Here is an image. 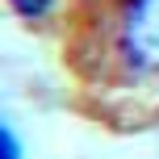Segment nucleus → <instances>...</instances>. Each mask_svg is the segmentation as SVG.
Wrapping results in <instances>:
<instances>
[{
  "label": "nucleus",
  "mask_w": 159,
  "mask_h": 159,
  "mask_svg": "<svg viewBox=\"0 0 159 159\" xmlns=\"http://www.w3.org/2000/svg\"><path fill=\"white\" fill-rule=\"evenodd\" d=\"M113 50L138 80H159V0H121L113 17Z\"/></svg>",
  "instance_id": "f257e3e1"
},
{
  "label": "nucleus",
  "mask_w": 159,
  "mask_h": 159,
  "mask_svg": "<svg viewBox=\"0 0 159 159\" xmlns=\"http://www.w3.org/2000/svg\"><path fill=\"white\" fill-rule=\"evenodd\" d=\"M55 4L59 0H8V8H13L17 17H25V21H42Z\"/></svg>",
  "instance_id": "f03ea898"
},
{
  "label": "nucleus",
  "mask_w": 159,
  "mask_h": 159,
  "mask_svg": "<svg viewBox=\"0 0 159 159\" xmlns=\"http://www.w3.org/2000/svg\"><path fill=\"white\" fill-rule=\"evenodd\" d=\"M0 159H25V147H21V138L13 134L8 121H0Z\"/></svg>",
  "instance_id": "7ed1b4c3"
}]
</instances>
